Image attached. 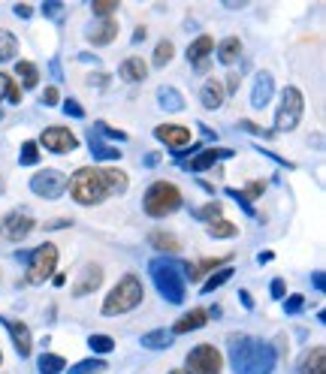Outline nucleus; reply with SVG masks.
I'll return each instance as SVG.
<instances>
[{
  "mask_svg": "<svg viewBox=\"0 0 326 374\" xmlns=\"http://www.w3.org/2000/svg\"><path fill=\"white\" fill-rule=\"evenodd\" d=\"M227 350L236 374H272L278 363V353L269 341H257L248 335H230Z\"/></svg>",
  "mask_w": 326,
  "mask_h": 374,
  "instance_id": "obj_1",
  "label": "nucleus"
},
{
  "mask_svg": "<svg viewBox=\"0 0 326 374\" xmlns=\"http://www.w3.org/2000/svg\"><path fill=\"white\" fill-rule=\"evenodd\" d=\"M184 266L182 260H172V256H157V260L148 263V275H152L157 293L172 305H182L187 296V278H184Z\"/></svg>",
  "mask_w": 326,
  "mask_h": 374,
  "instance_id": "obj_2",
  "label": "nucleus"
},
{
  "mask_svg": "<svg viewBox=\"0 0 326 374\" xmlns=\"http://www.w3.org/2000/svg\"><path fill=\"white\" fill-rule=\"evenodd\" d=\"M67 190H70V197L76 199L79 205H100L109 197L100 172L97 170H88V166H85V170H76L67 178Z\"/></svg>",
  "mask_w": 326,
  "mask_h": 374,
  "instance_id": "obj_3",
  "label": "nucleus"
},
{
  "mask_svg": "<svg viewBox=\"0 0 326 374\" xmlns=\"http://www.w3.org/2000/svg\"><path fill=\"white\" fill-rule=\"evenodd\" d=\"M140 302H142V284H140V278L124 275V278L115 284V290H109V296H106L103 317L127 314V311H133V308L140 305Z\"/></svg>",
  "mask_w": 326,
  "mask_h": 374,
  "instance_id": "obj_4",
  "label": "nucleus"
},
{
  "mask_svg": "<svg viewBox=\"0 0 326 374\" xmlns=\"http://www.w3.org/2000/svg\"><path fill=\"white\" fill-rule=\"evenodd\" d=\"M179 205H182V190L172 182H154L145 190V199H142L145 214H152V217H167L179 209Z\"/></svg>",
  "mask_w": 326,
  "mask_h": 374,
  "instance_id": "obj_5",
  "label": "nucleus"
},
{
  "mask_svg": "<svg viewBox=\"0 0 326 374\" xmlns=\"http://www.w3.org/2000/svg\"><path fill=\"white\" fill-rule=\"evenodd\" d=\"M303 112H305V97L299 88H284L281 103H278V112H275V130H296L299 121H303Z\"/></svg>",
  "mask_w": 326,
  "mask_h": 374,
  "instance_id": "obj_6",
  "label": "nucleus"
},
{
  "mask_svg": "<svg viewBox=\"0 0 326 374\" xmlns=\"http://www.w3.org/2000/svg\"><path fill=\"white\" fill-rule=\"evenodd\" d=\"M55 269H58V248L52 241H46L28 256V275L24 278H28V284H33V287H40L48 278H55Z\"/></svg>",
  "mask_w": 326,
  "mask_h": 374,
  "instance_id": "obj_7",
  "label": "nucleus"
},
{
  "mask_svg": "<svg viewBox=\"0 0 326 374\" xmlns=\"http://www.w3.org/2000/svg\"><path fill=\"white\" fill-rule=\"evenodd\" d=\"M221 368H224L221 350L218 347H211V344L194 347L184 359V374H221Z\"/></svg>",
  "mask_w": 326,
  "mask_h": 374,
  "instance_id": "obj_8",
  "label": "nucleus"
},
{
  "mask_svg": "<svg viewBox=\"0 0 326 374\" xmlns=\"http://www.w3.org/2000/svg\"><path fill=\"white\" fill-rule=\"evenodd\" d=\"M31 190L43 199H61L67 193V175L61 170H40L31 178Z\"/></svg>",
  "mask_w": 326,
  "mask_h": 374,
  "instance_id": "obj_9",
  "label": "nucleus"
},
{
  "mask_svg": "<svg viewBox=\"0 0 326 374\" xmlns=\"http://www.w3.org/2000/svg\"><path fill=\"white\" fill-rule=\"evenodd\" d=\"M36 227V221L31 217L28 209H16V212H9L4 221H0V236L9 239V241H24L31 236V229Z\"/></svg>",
  "mask_w": 326,
  "mask_h": 374,
  "instance_id": "obj_10",
  "label": "nucleus"
},
{
  "mask_svg": "<svg viewBox=\"0 0 326 374\" xmlns=\"http://www.w3.org/2000/svg\"><path fill=\"white\" fill-rule=\"evenodd\" d=\"M36 145H46V151H52V154H70V151H76L79 139L67 127H46Z\"/></svg>",
  "mask_w": 326,
  "mask_h": 374,
  "instance_id": "obj_11",
  "label": "nucleus"
},
{
  "mask_svg": "<svg viewBox=\"0 0 326 374\" xmlns=\"http://www.w3.org/2000/svg\"><path fill=\"white\" fill-rule=\"evenodd\" d=\"M154 136H157V142H163V145H169L175 154L191 145V130H187V127H179V124H160V127H154Z\"/></svg>",
  "mask_w": 326,
  "mask_h": 374,
  "instance_id": "obj_12",
  "label": "nucleus"
},
{
  "mask_svg": "<svg viewBox=\"0 0 326 374\" xmlns=\"http://www.w3.org/2000/svg\"><path fill=\"white\" fill-rule=\"evenodd\" d=\"M0 323H6L9 338H12V347H16V353H19V356H31V350H33V338H31L28 323H21V320H4V317H0Z\"/></svg>",
  "mask_w": 326,
  "mask_h": 374,
  "instance_id": "obj_13",
  "label": "nucleus"
},
{
  "mask_svg": "<svg viewBox=\"0 0 326 374\" xmlns=\"http://www.w3.org/2000/svg\"><path fill=\"white\" fill-rule=\"evenodd\" d=\"M100 284H103V269L100 266H94V263H88L85 269H82V275L76 278V284H73V296H88V293H94Z\"/></svg>",
  "mask_w": 326,
  "mask_h": 374,
  "instance_id": "obj_14",
  "label": "nucleus"
},
{
  "mask_svg": "<svg viewBox=\"0 0 326 374\" xmlns=\"http://www.w3.org/2000/svg\"><path fill=\"white\" fill-rule=\"evenodd\" d=\"M272 94H275V79H272V73H257L254 91H251V106H254V109H266L269 103H272Z\"/></svg>",
  "mask_w": 326,
  "mask_h": 374,
  "instance_id": "obj_15",
  "label": "nucleus"
},
{
  "mask_svg": "<svg viewBox=\"0 0 326 374\" xmlns=\"http://www.w3.org/2000/svg\"><path fill=\"white\" fill-rule=\"evenodd\" d=\"M227 157H233V151H227V148H206V151H199L196 157L184 166L187 172H203V170H211L218 160H227Z\"/></svg>",
  "mask_w": 326,
  "mask_h": 374,
  "instance_id": "obj_16",
  "label": "nucleus"
},
{
  "mask_svg": "<svg viewBox=\"0 0 326 374\" xmlns=\"http://www.w3.org/2000/svg\"><path fill=\"white\" fill-rule=\"evenodd\" d=\"M211 51H215V40H211V36H196V40L191 43V48H187V61L196 63L199 73H206L209 70L206 58L211 55Z\"/></svg>",
  "mask_w": 326,
  "mask_h": 374,
  "instance_id": "obj_17",
  "label": "nucleus"
},
{
  "mask_svg": "<svg viewBox=\"0 0 326 374\" xmlns=\"http://www.w3.org/2000/svg\"><path fill=\"white\" fill-rule=\"evenodd\" d=\"M85 36H88V43H94V46H106V43H112V40L118 36V21H115V19L100 21V24H94V28L88 31Z\"/></svg>",
  "mask_w": 326,
  "mask_h": 374,
  "instance_id": "obj_18",
  "label": "nucleus"
},
{
  "mask_svg": "<svg viewBox=\"0 0 326 374\" xmlns=\"http://www.w3.org/2000/svg\"><path fill=\"white\" fill-rule=\"evenodd\" d=\"M227 94H224V85L218 79H209L203 85V91H199V103H203V109H221Z\"/></svg>",
  "mask_w": 326,
  "mask_h": 374,
  "instance_id": "obj_19",
  "label": "nucleus"
},
{
  "mask_svg": "<svg viewBox=\"0 0 326 374\" xmlns=\"http://www.w3.org/2000/svg\"><path fill=\"white\" fill-rule=\"evenodd\" d=\"M145 76H148V63H145L142 58H136V55L127 58V61H124L121 67H118V79H121V82H142Z\"/></svg>",
  "mask_w": 326,
  "mask_h": 374,
  "instance_id": "obj_20",
  "label": "nucleus"
},
{
  "mask_svg": "<svg viewBox=\"0 0 326 374\" xmlns=\"http://www.w3.org/2000/svg\"><path fill=\"white\" fill-rule=\"evenodd\" d=\"M209 323V311H203V308H194L191 314H184L179 323L172 326L175 335H184V332H196V329H203Z\"/></svg>",
  "mask_w": 326,
  "mask_h": 374,
  "instance_id": "obj_21",
  "label": "nucleus"
},
{
  "mask_svg": "<svg viewBox=\"0 0 326 374\" xmlns=\"http://www.w3.org/2000/svg\"><path fill=\"white\" fill-rule=\"evenodd\" d=\"M242 55V40L239 36H227V40L218 43V61L224 63V67H230V63H236Z\"/></svg>",
  "mask_w": 326,
  "mask_h": 374,
  "instance_id": "obj_22",
  "label": "nucleus"
},
{
  "mask_svg": "<svg viewBox=\"0 0 326 374\" xmlns=\"http://www.w3.org/2000/svg\"><path fill=\"white\" fill-rule=\"evenodd\" d=\"M100 178H103V185H106V193L112 197V193H127V187H130V178L124 175L121 170H103L100 172Z\"/></svg>",
  "mask_w": 326,
  "mask_h": 374,
  "instance_id": "obj_23",
  "label": "nucleus"
},
{
  "mask_svg": "<svg viewBox=\"0 0 326 374\" xmlns=\"http://www.w3.org/2000/svg\"><path fill=\"white\" fill-rule=\"evenodd\" d=\"M157 103H160V109H167V112H182L184 109L182 91H179V88H169V85H163L157 91Z\"/></svg>",
  "mask_w": 326,
  "mask_h": 374,
  "instance_id": "obj_24",
  "label": "nucleus"
},
{
  "mask_svg": "<svg viewBox=\"0 0 326 374\" xmlns=\"http://www.w3.org/2000/svg\"><path fill=\"white\" fill-rule=\"evenodd\" d=\"M142 347H148V350H167V347H172V332L169 329H154V332H145L142 335Z\"/></svg>",
  "mask_w": 326,
  "mask_h": 374,
  "instance_id": "obj_25",
  "label": "nucleus"
},
{
  "mask_svg": "<svg viewBox=\"0 0 326 374\" xmlns=\"http://www.w3.org/2000/svg\"><path fill=\"white\" fill-rule=\"evenodd\" d=\"M299 374H326V350H323V347H315V350L305 356Z\"/></svg>",
  "mask_w": 326,
  "mask_h": 374,
  "instance_id": "obj_26",
  "label": "nucleus"
},
{
  "mask_svg": "<svg viewBox=\"0 0 326 374\" xmlns=\"http://www.w3.org/2000/svg\"><path fill=\"white\" fill-rule=\"evenodd\" d=\"M16 76H19L21 88H36V85H40V73H36L33 61H19L16 63Z\"/></svg>",
  "mask_w": 326,
  "mask_h": 374,
  "instance_id": "obj_27",
  "label": "nucleus"
},
{
  "mask_svg": "<svg viewBox=\"0 0 326 374\" xmlns=\"http://www.w3.org/2000/svg\"><path fill=\"white\" fill-rule=\"evenodd\" d=\"M148 241L154 244L157 251L163 254H179V239H175L172 233H163V229H154V233H148Z\"/></svg>",
  "mask_w": 326,
  "mask_h": 374,
  "instance_id": "obj_28",
  "label": "nucleus"
},
{
  "mask_svg": "<svg viewBox=\"0 0 326 374\" xmlns=\"http://www.w3.org/2000/svg\"><path fill=\"white\" fill-rule=\"evenodd\" d=\"M206 229H209V236H211V239H233L236 233H239V229H236V224L224 221V217H218V221H211Z\"/></svg>",
  "mask_w": 326,
  "mask_h": 374,
  "instance_id": "obj_29",
  "label": "nucleus"
},
{
  "mask_svg": "<svg viewBox=\"0 0 326 374\" xmlns=\"http://www.w3.org/2000/svg\"><path fill=\"white\" fill-rule=\"evenodd\" d=\"M91 157L94 160H121V148H115V145H103V142H97L94 136H91Z\"/></svg>",
  "mask_w": 326,
  "mask_h": 374,
  "instance_id": "obj_30",
  "label": "nucleus"
},
{
  "mask_svg": "<svg viewBox=\"0 0 326 374\" xmlns=\"http://www.w3.org/2000/svg\"><path fill=\"white\" fill-rule=\"evenodd\" d=\"M64 368H67L64 356H58V353H43L40 356V374H61Z\"/></svg>",
  "mask_w": 326,
  "mask_h": 374,
  "instance_id": "obj_31",
  "label": "nucleus"
},
{
  "mask_svg": "<svg viewBox=\"0 0 326 374\" xmlns=\"http://www.w3.org/2000/svg\"><path fill=\"white\" fill-rule=\"evenodd\" d=\"M16 51H19V40L9 31H0V63L12 61V58H16Z\"/></svg>",
  "mask_w": 326,
  "mask_h": 374,
  "instance_id": "obj_32",
  "label": "nucleus"
},
{
  "mask_svg": "<svg viewBox=\"0 0 326 374\" xmlns=\"http://www.w3.org/2000/svg\"><path fill=\"white\" fill-rule=\"evenodd\" d=\"M103 371H106L103 359H82V363H76L67 374H103Z\"/></svg>",
  "mask_w": 326,
  "mask_h": 374,
  "instance_id": "obj_33",
  "label": "nucleus"
},
{
  "mask_svg": "<svg viewBox=\"0 0 326 374\" xmlns=\"http://www.w3.org/2000/svg\"><path fill=\"white\" fill-rule=\"evenodd\" d=\"M19 160H21V166H36L40 163V145H36V142H21Z\"/></svg>",
  "mask_w": 326,
  "mask_h": 374,
  "instance_id": "obj_34",
  "label": "nucleus"
},
{
  "mask_svg": "<svg viewBox=\"0 0 326 374\" xmlns=\"http://www.w3.org/2000/svg\"><path fill=\"white\" fill-rule=\"evenodd\" d=\"M230 278H233V269H230V266H224L221 272H215V275H211V278L203 284V293H215V290L224 287V284H227Z\"/></svg>",
  "mask_w": 326,
  "mask_h": 374,
  "instance_id": "obj_35",
  "label": "nucleus"
},
{
  "mask_svg": "<svg viewBox=\"0 0 326 374\" xmlns=\"http://www.w3.org/2000/svg\"><path fill=\"white\" fill-rule=\"evenodd\" d=\"M88 347H91L94 353H112V350H115V341H112L109 335L100 332V335H91V338H88Z\"/></svg>",
  "mask_w": 326,
  "mask_h": 374,
  "instance_id": "obj_36",
  "label": "nucleus"
},
{
  "mask_svg": "<svg viewBox=\"0 0 326 374\" xmlns=\"http://www.w3.org/2000/svg\"><path fill=\"white\" fill-rule=\"evenodd\" d=\"M172 55H175L172 43H169V40H160L157 48H154V63H157V67H167V63L172 61Z\"/></svg>",
  "mask_w": 326,
  "mask_h": 374,
  "instance_id": "obj_37",
  "label": "nucleus"
},
{
  "mask_svg": "<svg viewBox=\"0 0 326 374\" xmlns=\"http://www.w3.org/2000/svg\"><path fill=\"white\" fill-rule=\"evenodd\" d=\"M196 217H199V221H206V224L218 221V217H221V202H206L203 209L196 212Z\"/></svg>",
  "mask_w": 326,
  "mask_h": 374,
  "instance_id": "obj_38",
  "label": "nucleus"
},
{
  "mask_svg": "<svg viewBox=\"0 0 326 374\" xmlns=\"http://www.w3.org/2000/svg\"><path fill=\"white\" fill-rule=\"evenodd\" d=\"M305 308V296H290V299H284V314H299Z\"/></svg>",
  "mask_w": 326,
  "mask_h": 374,
  "instance_id": "obj_39",
  "label": "nucleus"
},
{
  "mask_svg": "<svg viewBox=\"0 0 326 374\" xmlns=\"http://www.w3.org/2000/svg\"><path fill=\"white\" fill-rule=\"evenodd\" d=\"M227 193H230V197H233L236 202H239V205H242V209H245V214H248V217H257V212H254V205H251V202H248V197H245V193H242V190H227Z\"/></svg>",
  "mask_w": 326,
  "mask_h": 374,
  "instance_id": "obj_40",
  "label": "nucleus"
},
{
  "mask_svg": "<svg viewBox=\"0 0 326 374\" xmlns=\"http://www.w3.org/2000/svg\"><path fill=\"white\" fill-rule=\"evenodd\" d=\"M115 9H118V0H100V4H94V16H112Z\"/></svg>",
  "mask_w": 326,
  "mask_h": 374,
  "instance_id": "obj_41",
  "label": "nucleus"
},
{
  "mask_svg": "<svg viewBox=\"0 0 326 374\" xmlns=\"http://www.w3.org/2000/svg\"><path fill=\"white\" fill-rule=\"evenodd\" d=\"M61 103V94H58V88H46V94H43V106H58Z\"/></svg>",
  "mask_w": 326,
  "mask_h": 374,
  "instance_id": "obj_42",
  "label": "nucleus"
},
{
  "mask_svg": "<svg viewBox=\"0 0 326 374\" xmlns=\"http://www.w3.org/2000/svg\"><path fill=\"white\" fill-rule=\"evenodd\" d=\"M43 16L61 19V16H64V6H61V4H43Z\"/></svg>",
  "mask_w": 326,
  "mask_h": 374,
  "instance_id": "obj_43",
  "label": "nucleus"
},
{
  "mask_svg": "<svg viewBox=\"0 0 326 374\" xmlns=\"http://www.w3.org/2000/svg\"><path fill=\"white\" fill-rule=\"evenodd\" d=\"M64 112H67V115H73V118H85V109L79 106L76 100H67V103H64Z\"/></svg>",
  "mask_w": 326,
  "mask_h": 374,
  "instance_id": "obj_44",
  "label": "nucleus"
},
{
  "mask_svg": "<svg viewBox=\"0 0 326 374\" xmlns=\"http://www.w3.org/2000/svg\"><path fill=\"white\" fill-rule=\"evenodd\" d=\"M97 127H100V130H103V133H106L109 139H121V142L127 139V133H121V130H115V127H109V124H103V121H100Z\"/></svg>",
  "mask_w": 326,
  "mask_h": 374,
  "instance_id": "obj_45",
  "label": "nucleus"
},
{
  "mask_svg": "<svg viewBox=\"0 0 326 374\" xmlns=\"http://www.w3.org/2000/svg\"><path fill=\"white\" fill-rule=\"evenodd\" d=\"M6 100H9V103H21V88H19L16 82L6 85Z\"/></svg>",
  "mask_w": 326,
  "mask_h": 374,
  "instance_id": "obj_46",
  "label": "nucleus"
},
{
  "mask_svg": "<svg viewBox=\"0 0 326 374\" xmlns=\"http://www.w3.org/2000/svg\"><path fill=\"white\" fill-rule=\"evenodd\" d=\"M263 190H266V185H263V182H251V185H248L242 193H245V197H260Z\"/></svg>",
  "mask_w": 326,
  "mask_h": 374,
  "instance_id": "obj_47",
  "label": "nucleus"
},
{
  "mask_svg": "<svg viewBox=\"0 0 326 374\" xmlns=\"http://www.w3.org/2000/svg\"><path fill=\"white\" fill-rule=\"evenodd\" d=\"M269 293H272V299H284V293H287V290H284V281H281V278H275Z\"/></svg>",
  "mask_w": 326,
  "mask_h": 374,
  "instance_id": "obj_48",
  "label": "nucleus"
},
{
  "mask_svg": "<svg viewBox=\"0 0 326 374\" xmlns=\"http://www.w3.org/2000/svg\"><path fill=\"white\" fill-rule=\"evenodd\" d=\"M239 82H242V76L239 73H230V82H227V88H224V94H233L236 88H239Z\"/></svg>",
  "mask_w": 326,
  "mask_h": 374,
  "instance_id": "obj_49",
  "label": "nucleus"
},
{
  "mask_svg": "<svg viewBox=\"0 0 326 374\" xmlns=\"http://www.w3.org/2000/svg\"><path fill=\"white\" fill-rule=\"evenodd\" d=\"M311 281H315V290H317V293H323V290H326V278H323L320 269H317L315 275H311Z\"/></svg>",
  "mask_w": 326,
  "mask_h": 374,
  "instance_id": "obj_50",
  "label": "nucleus"
},
{
  "mask_svg": "<svg viewBox=\"0 0 326 374\" xmlns=\"http://www.w3.org/2000/svg\"><path fill=\"white\" fill-rule=\"evenodd\" d=\"M16 16H19V19H31V16H33V9H31L28 4H19V6H16Z\"/></svg>",
  "mask_w": 326,
  "mask_h": 374,
  "instance_id": "obj_51",
  "label": "nucleus"
},
{
  "mask_svg": "<svg viewBox=\"0 0 326 374\" xmlns=\"http://www.w3.org/2000/svg\"><path fill=\"white\" fill-rule=\"evenodd\" d=\"M239 299H242V305H245V308H254V299H251V296H248L245 290H239Z\"/></svg>",
  "mask_w": 326,
  "mask_h": 374,
  "instance_id": "obj_52",
  "label": "nucleus"
},
{
  "mask_svg": "<svg viewBox=\"0 0 326 374\" xmlns=\"http://www.w3.org/2000/svg\"><path fill=\"white\" fill-rule=\"evenodd\" d=\"M6 85H9V79L4 73H0V97H6Z\"/></svg>",
  "mask_w": 326,
  "mask_h": 374,
  "instance_id": "obj_53",
  "label": "nucleus"
},
{
  "mask_svg": "<svg viewBox=\"0 0 326 374\" xmlns=\"http://www.w3.org/2000/svg\"><path fill=\"white\" fill-rule=\"evenodd\" d=\"M48 229H58V227H70V221H52V224H46Z\"/></svg>",
  "mask_w": 326,
  "mask_h": 374,
  "instance_id": "obj_54",
  "label": "nucleus"
},
{
  "mask_svg": "<svg viewBox=\"0 0 326 374\" xmlns=\"http://www.w3.org/2000/svg\"><path fill=\"white\" fill-rule=\"evenodd\" d=\"M140 40H145V28H140V31L133 33V43H140Z\"/></svg>",
  "mask_w": 326,
  "mask_h": 374,
  "instance_id": "obj_55",
  "label": "nucleus"
},
{
  "mask_svg": "<svg viewBox=\"0 0 326 374\" xmlns=\"http://www.w3.org/2000/svg\"><path fill=\"white\" fill-rule=\"evenodd\" d=\"M169 374H184V371H169Z\"/></svg>",
  "mask_w": 326,
  "mask_h": 374,
  "instance_id": "obj_56",
  "label": "nucleus"
},
{
  "mask_svg": "<svg viewBox=\"0 0 326 374\" xmlns=\"http://www.w3.org/2000/svg\"><path fill=\"white\" fill-rule=\"evenodd\" d=\"M0 363H4V353H0Z\"/></svg>",
  "mask_w": 326,
  "mask_h": 374,
  "instance_id": "obj_57",
  "label": "nucleus"
},
{
  "mask_svg": "<svg viewBox=\"0 0 326 374\" xmlns=\"http://www.w3.org/2000/svg\"><path fill=\"white\" fill-rule=\"evenodd\" d=\"M0 118H4V115H0Z\"/></svg>",
  "mask_w": 326,
  "mask_h": 374,
  "instance_id": "obj_58",
  "label": "nucleus"
}]
</instances>
